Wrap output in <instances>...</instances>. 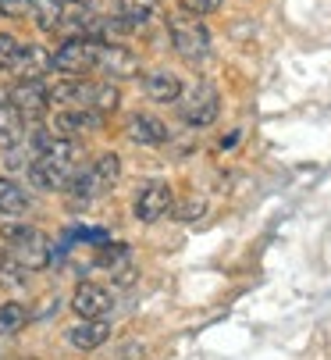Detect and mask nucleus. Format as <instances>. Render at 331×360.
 I'll use <instances>...</instances> for the list:
<instances>
[{"mask_svg": "<svg viewBox=\"0 0 331 360\" xmlns=\"http://www.w3.org/2000/svg\"><path fill=\"white\" fill-rule=\"evenodd\" d=\"M146 96L157 100V104H175V100L182 96V79L175 72H153L146 75Z\"/></svg>", "mask_w": 331, "mask_h": 360, "instance_id": "nucleus-15", "label": "nucleus"}, {"mask_svg": "<svg viewBox=\"0 0 331 360\" xmlns=\"http://www.w3.org/2000/svg\"><path fill=\"white\" fill-rule=\"evenodd\" d=\"M103 125V115L89 111V108H61L58 115H53V129H58L61 136H82V132H96Z\"/></svg>", "mask_w": 331, "mask_h": 360, "instance_id": "nucleus-13", "label": "nucleus"}, {"mask_svg": "<svg viewBox=\"0 0 331 360\" xmlns=\"http://www.w3.org/2000/svg\"><path fill=\"white\" fill-rule=\"evenodd\" d=\"M53 68V54L46 46H39V43H18V54H15V61H11V72L18 75V79H43L46 72Z\"/></svg>", "mask_w": 331, "mask_h": 360, "instance_id": "nucleus-11", "label": "nucleus"}, {"mask_svg": "<svg viewBox=\"0 0 331 360\" xmlns=\"http://www.w3.org/2000/svg\"><path fill=\"white\" fill-rule=\"evenodd\" d=\"M122 104V93L115 82H96V93H93V111L96 115H110V111H118Z\"/></svg>", "mask_w": 331, "mask_h": 360, "instance_id": "nucleus-21", "label": "nucleus"}, {"mask_svg": "<svg viewBox=\"0 0 331 360\" xmlns=\"http://www.w3.org/2000/svg\"><path fill=\"white\" fill-rule=\"evenodd\" d=\"M8 104L29 118V122H39L50 108V86L43 79H18L11 89H8Z\"/></svg>", "mask_w": 331, "mask_h": 360, "instance_id": "nucleus-7", "label": "nucleus"}, {"mask_svg": "<svg viewBox=\"0 0 331 360\" xmlns=\"http://www.w3.org/2000/svg\"><path fill=\"white\" fill-rule=\"evenodd\" d=\"M125 136L139 146H160V143H168V125L153 115H136V118H129Z\"/></svg>", "mask_w": 331, "mask_h": 360, "instance_id": "nucleus-14", "label": "nucleus"}, {"mask_svg": "<svg viewBox=\"0 0 331 360\" xmlns=\"http://www.w3.org/2000/svg\"><path fill=\"white\" fill-rule=\"evenodd\" d=\"M72 311L82 318V321H103L110 311H115V296H110L103 285H79L75 296H72Z\"/></svg>", "mask_w": 331, "mask_h": 360, "instance_id": "nucleus-9", "label": "nucleus"}, {"mask_svg": "<svg viewBox=\"0 0 331 360\" xmlns=\"http://www.w3.org/2000/svg\"><path fill=\"white\" fill-rule=\"evenodd\" d=\"M0 236H4V243H8V253L15 257L25 271H43V268H50V261H53V243H50L39 229L18 221V225H4V229H0Z\"/></svg>", "mask_w": 331, "mask_h": 360, "instance_id": "nucleus-2", "label": "nucleus"}, {"mask_svg": "<svg viewBox=\"0 0 331 360\" xmlns=\"http://www.w3.org/2000/svg\"><path fill=\"white\" fill-rule=\"evenodd\" d=\"M15 54H18V39L8 36V32H0V68H11Z\"/></svg>", "mask_w": 331, "mask_h": 360, "instance_id": "nucleus-23", "label": "nucleus"}, {"mask_svg": "<svg viewBox=\"0 0 331 360\" xmlns=\"http://www.w3.org/2000/svg\"><path fill=\"white\" fill-rule=\"evenodd\" d=\"M118 15L132 25V32H146L164 22L160 0H118Z\"/></svg>", "mask_w": 331, "mask_h": 360, "instance_id": "nucleus-12", "label": "nucleus"}, {"mask_svg": "<svg viewBox=\"0 0 331 360\" xmlns=\"http://www.w3.org/2000/svg\"><path fill=\"white\" fill-rule=\"evenodd\" d=\"M75 239H79V243H96V246H100V243H107V232H103V229H79Z\"/></svg>", "mask_w": 331, "mask_h": 360, "instance_id": "nucleus-26", "label": "nucleus"}, {"mask_svg": "<svg viewBox=\"0 0 331 360\" xmlns=\"http://www.w3.org/2000/svg\"><path fill=\"white\" fill-rule=\"evenodd\" d=\"M235 143H239V132H232L228 139H221V146H225V150H228V146H235Z\"/></svg>", "mask_w": 331, "mask_h": 360, "instance_id": "nucleus-29", "label": "nucleus"}, {"mask_svg": "<svg viewBox=\"0 0 331 360\" xmlns=\"http://www.w3.org/2000/svg\"><path fill=\"white\" fill-rule=\"evenodd\" d=\"M175 104H179V115L186 118V125H196V129L214 125L221 115V96L210 82H193L189 89H182Z\"/></svg>", "mask_w": 331, "mask_h": 360, "instance_id": "nucleus-5", "label": "nucleus"}, {"mask_svg": "<svg viewBox=\"0 0 331 360\" xmlns=\"http://www.w3.org/2000/svg\"><path fill=\"white\" fill-rule=\"evenodd\" d=\"M11 264H18V261H15V257H11L8 250H0V271H8Z\"/></svg>", "mask_w": 331, "mask_h": 360, "instance_id": "nucleus-28", "label": "nucleus"}, {"mask_svg": "<svg viewBox=\"0 0 331 360\" xmlns=\"http://www.w3.org/2000/svg\"><path fill=\"white\" fill-rule=\"evenodd\" d=\"M72 4H89V0H72Z\"/></svg>", "mask_w": 331, "mask_h": 360, "instance_id": "nucleus-30", "label": "nucleus"}, {"mask_svg": "<svg viewBox=\"0 0 331 360\" xmlns=\"http://www.w3.org/2000/svg\"><path fill=\"white\" fill-rule=\"evenodd\" d=\"M29 8H32V0H0V15H8V18H22Z\"/></svg>", "mask_w": 331, "mask_h": 360, "instance_id": "nucleus-25", "label": "nucleus"}, {"mask_svg": "<svg viewBox=\"0 0 331 360\" xmlns=\"http://www.w3.org/2000/svg\"><path fill=\"white\" fill-rule=\"evenodd\" d=\"M118 179H122V158H118V153H103V158H96V165H89L86 172H75L72 182L65 186L72 207H79V203L86 207L89 200L103 196Z\"/></svg>", "mask_w": 331, "mask_h": 360, "instance_id": "nucleus-3", "label": "nucleus"}, {"mask_svg": "<svg viewBox=\"0 0 331 360\" xmlns=\"http://www.w3.org/2000/svg\"><path fill=\"white\" fill-rule=\"evenodd\" d=\"M168 32H171V46L179 50V58H186L189 65H203L210 58V32L200 22V15H175L168 18Z\"/></svg>", "mask_w": 331, "mask_h": 360, "instance_id": "nucleus-4", "label": "nucleus"}, {"mask_svg": "<svg viewBox=\"0 0 331 360\" xmlns=\"http://www.w3.org/2000/svg\"><path fill=\"white\" fill-rule=\"evenodd\" d=\"M96 50L100 43L89 36H68L58 50H53V68L61 75H86L89 68H96Z\"/></svg>", "mask_w": 331, "mask_h": 360, "instance_id": "nucleus-6", "label": "nucleus"}, {"mask_svg": "<svg viewBox=\"0 0 331 360\" xmlns=\"http://www.w3.org/2000/svg\"><path fill=\"white\" fill-rule=\"evenodd\" d=\"M200 211H203V200H189V203H186V207H182V218L189 221V218H196Z\"/></svg>", "mask_w": 331, "mask_h": 360, "instance_id": "nucleus-27", "label": "nucleus"}, {"mask_svg": "<svg viewBox=\"0 0 331 360\" xmlns=\"http://www.w3.org/2000/svg\"><path fill=\"white\" fill-rule=\"evenodd\" d=\"M25 318L29 314H25L22 303H15V300L11 303H0V335H15L25 325Z\"/></svg>", "mask_w": 331, "mask_h": 360, "instance_id": "nucleus-22", "label": "nucleus"}, {"mask_svg": "<svg viewBox=\"0 0 331 360\" xmlns=\"http://www.w3.org/2000/svg\"><path fill=\"white\" fill-rule=\"evenodd\" d=\"M221 4L225 0H182V8L189 15H214V11H221Z\"/></svg>", "mask_w": 331, "mask_h": 360, "instance_id": "nucleus-24", "label": "nucleus"}, {"mask_svg": "<svg viewBox=\"0 0 331 360\" xmlns=\"http://www.w3.org/2000/svg\"><path fill=\"white\" fill-rule=\"evenodd\" d=\"M79 161H82V143L72 136H61L53 139L50 150L36 153L29 161V179L36 189H65L72 175L79 172Z\"/></svg>", "mask_w": 331, "mask_h": 360, "instance_id": "nucleus-1", "label": "nucleus"}, {"mask_svg": "<svg viewBox=\"0 0 331 360\" xmlns=\"http://www.w3.org/2000/svg\"><path fill=\"white\" fill-rule=\"evenodd\" d=\"M18 143H25V118L0 100V150H11Z\"/></svg>", "mask_w": 331, "mask_h": 360, "instance_id": "nucleus-16", "label": "nucleus"}, {"mask_svg": "<svg viewBox=\"0 0 331 360\" xmlns=\"http://www.w3.org/2000/svg\"><path fill=\"white\" fill-rule=\"evenodd\" d=\"M107 335H110V325H107V321H82V325L68 328V342H72L75 349H82V353L103 346Z\"/></svg>", "mask_w": 331, "mask_h": 360, "instance_id": "nucleus-17", "label": "nucleus"}, {"mask_svg": "<svg viewBox=\"0 0 331 360\" xmlns=\"http://www.w3.org/2000/svg\"><path fill=\"white\" fill-rule=\"evenodd\" d=\"M96 68L110 79H136L139 75V58L122 43H100L96 50Z\"/></svg>", "mask_w": 331, "mask_h": 360, "instance_id": "nucleus-10", "label": "nucleus"}, {"mask_svg": "<svg viewBox=\"0 0 331 360\" xmlns=\"http://www.w3.org/2000/svg\"><path fill=\"white\" fill-rule=\"evenodd\" d=\"M171 203H175V193H171L168 182H150V186H143L136 193V218L153 225V221H160L164 214L171 211Z\"/></svg>", "mask_w": 331, "mask_h": 360, "instance_id": "nucleus-8", "label": "nucleus"}, {"mask_svg": "<svg viewBox=\"0 0 331 360\" xmlns=\"http://www.w3.org/2000/svg\"><path fill=\"white\" fill-rule=\"evenodd\" d=\"M29 11L36 15V25L43 32H53V29H61V22H65V0H32Z\"/></svg>", "mask_w": 331, "mask_h": 360, "instance_id": "nucleus-18", "label": "nucleus"}, {"mask_svg": "<svg viewBox=\"0 0 331 360\" xmlns=\"http://www.w3.org/2000/svg\"><path fill=\"white\" fill-rule=\"evenodd\" d=\"M29 207V193L11 179H0V214H22Z\"/></svg>", "mask_w": 331, "mask_h": 360, "instance_id": "nucleus-19", "label": "nucleus"}, {"mask_svg": "<svg viewBox=\"0 0 331 360\" xmlns=\"http://www.w3.org/2000/svg\"><path fill=\"white\" fill-rule=\"evenodd\" d=\"M132 253L125 243H100V253H96V264L107 268V271H118V268H129Z\"/></svg>", "mask_w": 331, "mask_h": 360, "instance_id": "nucleus-20", "label": "nucleus"}]
</instances>
